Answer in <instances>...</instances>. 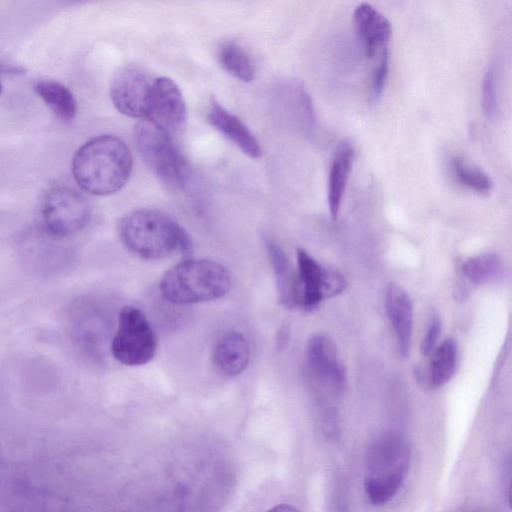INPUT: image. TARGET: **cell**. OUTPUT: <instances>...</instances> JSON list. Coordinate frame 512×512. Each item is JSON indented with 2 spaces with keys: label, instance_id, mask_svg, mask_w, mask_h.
<instances>
[{
  "label": "cell",
  "instance_id": "obj_1",
  "mask_svg": "<svg viewBox=\"0 0 512 512\" xmlns=\"http://www.w3.org/2000/svg\"><path fill=\"white\" fill-rule=\"evenodd\" d=\"M132 171L127 145L113 135H100L83 144L75 153L72 173L77 184L93 195L118 192Z\"/></svg>",
  "mask_w": 512,
  "mask_h": 512
},
{
  "label": "cell",
  "instance_id": "obj_2",
  "mask_svg": "<svg viewBox=\"0 0 512 512\" xmlns=\"http://www.w3.org/2000/svg\"><path fill=\"white\" fill-rule=\"evenodd\" d=\"M118 234L124 246L146 260H159L175 252L187 253L192 244L184 228L167 213L156 209H138L118 222Z\"/></svg>",
  "mask_w": 512,
  "mask_h": 512
},
{
  "label": "cell",
  "instance_id": "obj_3",
  "mask_svg": "<svg viewBox=\"0 0 512 512\" xmlns=\"http://www.w3.org/2000/svg\"><path fill=\"white\" fill-rule=\"evenodd\" d=\"M230 272L209 259H187L167 270L160 281L162 297L175 305L216 300L231 289Z\"/></svg>",
  "mask_w": 512,
  "mask_h": 512
},
{
  "label": "cell",
  "instance_id": "obj_4",
  "mask_svg": "<svg viewBox=\"0 0 512 512\" xmlns=\"http://www.w3.org/2000/svg\"><path fill=\"white\" fill-rule=\"evenodd\" d=\"M409 461V446L399 434L385 433L369 445L364 490L372 504H385L397 494L406 478Z\"/></svg>",
  "mask_w": 512,
  "mask_h": 512
},
{
  "label": "cell",
  "instance_id": "obj_5",
  "mask_svg": "<svg viewBox=\"0 0 512 512\" xmlns=\"http://www.w3.org/2000/svg\"><path fill=\"white\" fill-rule=\"evenodd\" d=\"M136 147L147 166L167 187L187 186L191 169L170 135L148 120H141L134 130Z\"/></svg>",
  "mask_w": 512,
  "mask_h": 512
},
{
  "label": "cell",
  "instance_id": "obj_6",
  "mask_svg": "<svg viewBox=\"0 0 512 512\" xmlns=\"http://www.w3.org/2000/svg\"><path fill=\"white\" fill-rule=\"evenodd\" d=\"M156 351L157 336L145 313L135 306L122 307L111 342L113 357L123 365L140 366L150 362Z\"/></svg>",
  "mask_w": 512,
  "mask_h": 512
},
{
  "label": "cell",
  "instance_id": "obj_7",
  "mask_svg": "<svg viewBox=\"0 0 512 512\" xmlns=\"http://www.w3.org/2000/svg\"><path fill=\"white\" fill-rule=\"evenodd\" d=\"M91 218V206L78 190L68 186L50 189L43 201L45 230L55 237H69L83 230Z\"/></svg>",
  "mask_w": 512,
  "mask_h": 512
},
{
  "label": "cell",
  "instance_id": "obj_8",
  "mask_svg": "<svg viewBox=\"0 0 512 512\" xmlns=\"http://www.w3.org/2000/svg\"><path fill=\"white\" fill-rule=\"evenodd\" d=\"M297 264L298 306L305 310L316 308L323 299L341 293L346 287L340 272L322 267L304 249H297Z\"/></svg>",
  "mask_w": 512,
  "mask_h": 512
},
{
  "label": "cell",
  "instance_id": "obj_9",
  "mask_svg": "<svg viewBox=\"0 0 512 512\" xmlns=\"http://www.w3.org/2000/svg\"><path fill=\"white\" fill-rule=\"evenodd\" d=\"M306 363L312 379L332 396L342 393L346 372L333 340L323 333L310 337L306 346Z\"/></svg>",
  "mask_w": 512,
  "mask_h": 512
},
{
  "label": "cell",
  "instance_id": "obj_10",
  "mask_svg": "<svg viewBox=\"0 0 512 512\" xmlns=\"http://www.w3.org/2000/svg\"><path fill=\"white\" fill-rule=\"evenodd\" d=\"M186 117L185 100L177 84L167 77L155 79L148 98L146 120L172 135L184 127Z\"/></svg>",
  "mask_w": 512,
  "mask_h": 512
},
{
  "label": "cell",
  "instance_id": "obj_11",
  "mask_svg": "<svg viewBox=\"0 0 512 512\" xmlns=\"http://www.w3.org/2000/svg\"><path fill=\"white\" fill-rule=\"evenodd\" d=\"M152 82L137 68L126 67L114 77L110 95L115 108L133 118H146Z\"/></svg>",
  "mask_w": 512,
  "mask_h": 512
},
{
  "label": "cell",
  "instance_id": "obj_12",
  "mask_svg": "<svg viewBox=\"0 0 512 512\" xmlns=\"http://www.w3.org/2000/svg\"><path fill=\"white\" fill-rule=\"evenodd\" d=\"M353 20L367 58H373L377 52L388 48L391 24L375 7L368 3L359 4L354 10Z\"/></svg>",
  "mask_w": 512,
  "mask_h": 512
},
{
  "label": "cell",
  "instance_id": "obj_13",
  "mask_svg": "<svg viewBox=\"0 0 512 512\" xmlns=\"http://www.w3.org/2000/svg\"><path fill=\"white\" fill-rule=\"evenodd\" d=\"M207 118L210 124L236 145L250 158H259L262 154L260 143L249 128L234 114L212 99Z\"/></svg>",
  "mask_w": 512,
  "mask_h": 512
},
{
  "label": "cell",
  "instance_id": "obj_14",
  "mask_svg": "<svg viewBox=\"0 0 512 512\" xmlns=\"http://www.w3.org/2000/svg\"><path fill=\"white\" fill-rule=\"evenodd\" d=\"M385 306L402 357L409 355L413 330V305L407 292L391 283L385 294Z\"/></svg>",
  "mask_w": 512,
  "mask_h": 512
},
{
  "label": "cell",
  "instance_id": "obj_15",
  "mask_svg": "<svg viewBox=\"0 0 512 512\" xmlns=\"http://www.w3.org/2000/svg\"><path fill=\"white\" fill-rule=\"evenodd\" d=\"M250 345L240 332L232 331L224 334L213 349V363L216 368L227 376H237L248 366L250 361Z\"/></svg>",
  "mask_w": 512,
  "mask_h": 512
},
{
  "label": "cell",
  "instance_id": "obj_16",
  "mask_svg": "<svg viewBox=\"0 0 512 512\" xmlns=\"http://www.w3.org/2000/svg\"><path fill=\"white\" fill-rule=\"evenodd\" d=\"M263 242L273 267L279 302L289 309L297 307V275L293 272L286 253L269 237H264Z\"/></svg>",
  "mask_w": 512,
  "mask_h": 512
},
{
  "label": "cell",
  "instance_id": "obj_17",
  "mask_svg": "<svg viewBox=\"0 0 512 512\" xmlns=\"http://www.w3.org/2000/svg\"><path fill=\"white\" fill-rule=\"evenodd\" d=\"M354 160L352 145L344 141L336 149L329 171L328 206L331 218H338L345 188Z\"/></svg>",
  "mask_w": 512,
  "mask_h": 512
},
{
  "label": "cell",
  "instance_id": "obj_18",
  "mask_svg": "<svg viewBox=\"0 0 512 512\" xmlns=\"http://www.w3.org/2000/svg\"><path fill=\"white\" fill-rule=\"evenodd\" d=\"M35 92L62 120H72L77 111V104L72 92L64 85L53 80L38 81Z\"/></svg>",
  "mask_w": 512,
  "mask_h": 512
},
{
  "label": "cell",
  "instance_id": "obj_19",
  "mask_svg": "<svg viewBox=\"0 0 512 512\" xmlns=\"http://www.w3.org/2000/svg\"><path fill=\"white\" fill-rule=\"evenodd\" d=\"M429 381L434 387H441L453 376L457 364L458 348L452 338L443 341L431 352Z\"/></svg>",
  "mask_w": 512,
  "mask_h": 512
},
{
  "label": "cell",
  "instance_id": "obj_20",
  "mask_svg": "<svg viewBox=\"0 0 512 512\" xmlns=\"http://www.w3.org/2000/svg\"><path fill=\"white\" fill-rule=\"evenodd\" d=\"M220 65L233 77L250 82L255 77V65L247 52L235 42H225L217 54Z\"/></svg>",
  "mask_w": 512,
  "mask_h": 512
},
{
  "label": "cell",
  "instance_id": "obj_21",
  "mask_svg": "<svg viewBox=\"0 0 512 512\" xmlns=\"http://www.w3.org/2000/svg\"><path fill=\"white\" fill-rule=\"evenodd\" d=\"M502 265L497 255L489 253L467 259L462 265V273L472 284L480 285L496 279Z\"/></svg>",
  "mask_w": 512,
  "mask_h": 512
},
{
  "label": "cell",
  "instance_id": "obj_22",
  "mask_svg": "<svg viewBox=\"0 0 512 512\" xmlns=\"http://www.w3.org/2000/svg\"><path fill=\"white\" fill-rule=\"evenodd\" d=\"M452 171L458 182L479 194H487L493 187L490 176L480 168L473 167L462 156L451 159Z\"/></svg>",
  "mask_w": 512,
  "mask_h": 512
},
{
  "label": "cell",
  "instance_id": "obj_23",
  "mask_svg": "<svg viewBox=\"0 0 512 512\" xmlns=\"http://www.w3.org/2000/svg\"><path fill=\"white\" fill-rule=\"evenodd\" d=\"M482 107L489 119H494L498 113L497 78L493 65H490L482 82Z\"/></svg>",
  "mask_w": 512,
  "mask_h": 512
},
{
  "label": "cell",
  "instance_id": "obj_24",
  "mask_svg": "<svg viewBox=\"0 0 512 512\" xmlns=\"http://www.w3.org/2000/svg\"><path fill=\"white\" fill-rule=\"evenodd\" d=\"M379 54L380 56L378 58L377 64L373 69L371 81V97L374 101H377L381 97L389 73L388 48L383 49Z\"/></svg>",
  "mask_w": 512,
  "mask_h": 512
},
{
  "label": "cell",
  "instance_id": "obj_25",
  "mask_svg": "<svg viewBox=\"0 0 512 512\" xmlns=\"http://www.w3.org/2000/svg\"><path fill=\"white\" fill-rule=\"evenodd\" d=\"M441 331V320L438 315H433L428 323L426 333L421 341L420 350L423 355H430L435 349Z\"/></svg>",
  "mask_w": 512,
  "mask_h": 512
},
{
  "label": "cell",
  "instance_id": "obj_26",
  "mask_svg": "<svg viewBox=\"0 0 512 512\" xmlns=\"http://www.w3.org/2000/svg\"><path fill=\"white\" fill-rule=\"evenodd\" d=\"M266 512H298V511L290 505L280 504V505H277V506L269 509Z\"/></svg>",
  "mask_w": 512,
  "mask_h": 512
},
{
  "label": "cell",
  "instance_id": "obj_27",
  "mask_svg": "<svg viewBox=\"0 0 512 512\" xmlns=\"http://www.w3.org/2000/svg\"><path fill=\"white\" fill-rule=\"evenodd\" d=\"M287 340H288V330L283 328L282 331L279 333V336L277 339L278 345L280 347H283L284 344L287 342Z\"/></svg>",
  "mask_w": 512,
  "mask_h": 512
},
{
  "label": "cell",
  "instance_id": "obj_28",
  "mask_svg": "<svg viewBox=\"0 0 512 512\" xmlns=\"http://www.w3.org/2000/svg\"><path fill=\"white\" fill-rule=\"evenodd\" d=\"M454 512H482V511L473 509V508H462V509L456 510Z\"/></svg>",
  "mask_w": 512,
  "mask_h": 512
},
{
  "label": "cell",
  "instance_id": "obj_29",
  "mask_svg": "<svg viewBox=\"0 0 512 512\" xmlns=\"http://www.w3.org/2000/svg\"><path fill=\"white\" fill-rule=\"evenodd\" d=\"M2 93V83L0 82V95Z\"/></svg>",
  "mask_w": 512,
  "mask_h": 512
}]
</instances>
